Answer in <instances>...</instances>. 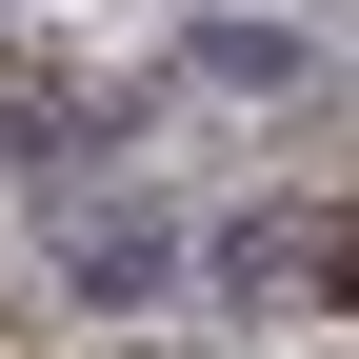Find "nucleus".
<instances>
[{
	"instance_id": "obj_1",
	"label": "nucleus",
	"mask_w": 359,
	"mask_h": 359,
	"mask_svg": "<svg viewBox=\"0 0 359 359\" xmlns=\"http://www.w3.org/2000/svg\"><path fill=\"white\" fill-rule=\"evenodd\" d=\"M219 299H240V320H320V299H339V200H320V180L259 200V219H219Z\"/></svg>"
},
{
	"instance_id": "obj_2",
	"label": "nucleus",
	"mask_w": 359,
	"mask_h": 359,
	"mask_svg": "<svg viewBox=\"0 0 359 359\" xmlns=\"http://www.w3.org/2000/svg\"><path fill=\"white\" fill-rule=\"evenodd\" d=\"M60 299H100V320L180 299V219H160V200H100V180H60Z\"/></svg>"
},
{
	"instance_id": "obj_3",
	"label": "nucleus",
	"mask_w": 359,
	"mask_h": 359,
	"mask_svg": "<svg viewBox=\"0 0 359 359\" xmlns=\"http://www.w3.org/2000/svg\"><path fill=\"white\" fill-rule=\"evenodd\" d=\"M180 80H219V100H320V40H299V20H200Z\"/></svg>"
}]
</instances>
